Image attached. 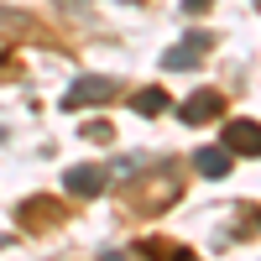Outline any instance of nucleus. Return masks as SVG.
<instances>
[{
  "label": "nucleus",
  "mask_w": 261,
  "mask_h": 261,
  "mask_svg": "<svg viewBox=\"0 0 261 261\" xmlns=\"http://www.w3.org/2000/svg\"><path fill=\"white\" fill-rule=\"evenodd\" d=\"M130 110L136 115H162L167 110V89H141L136 99H130Z\"/></svg>",
  "instance_id": "nucleus-7"
},
{
  "label": "nucleus",
  "mask_w": 261,
  "mask_h": 261,
  "mask_svg": "<svg viewBox=\"0 0 261 261\" xmlns=\"http://www.w3.org/2000/svg\"><path fill=\"white\" fill-rule=\"evenodd\" d=\"M225 151L261 157V125H256V120H225Z\"/></svg>",
  "instance_id": "nucleus-5"
},
{
  "label": "nucleus",
  "mask_w": 261,
  "mask_h": 261,
  "mask_svg": "<svg viewBox=\"0 0 261 261\" xmlns=\"http://www.w3.org/2000/svg\"><path fill=\"white\" fill-rule=\"evenodd\" d=\"M105 261H125V256H120V251H110V256H105Z\"/></svg>",
  "instance_id": "nucleus-10"
},
{
  "label": "nucleus",
  "mask_w": 261,
  "mask_h": 261,
  "mask_svg": "<svg viewBox=\"0 0 261 261\" xmlns=\"http://www.w3.org/2000/svg\"><path fill=\"white\" fill-rule=\"evenodd\" d=\"M84 136H89V141H110V125H105V120H89V125H84Z\"/></svg>",
  "instance_id": "nucleus-8"
},
{
  "label": "nucleus",
  "mask_w": 261,
  "mask_h": 261,
  "mask_svg": "<svg viewBox=\"0 0 261 261\" xmlns=\"http://www.w3.org/2000/svg\"><path fill=\"white\" fill-rule=\"evenodd\" d=\"M193 167H199L204 178H225V172H230V151L225 146H204L199 157H193Z\"/></svg>",
  "instance_id": "nucleus-6"
},
{
  "label": "nucleus",
  "mask_w": 261,
  "mask_h": 261,
  "mask_svg": "<svg viewBox=\"0 0 261 261\" xmlns=\"http://www.w3.org/2000/svg\"><path fill=\"white\" fill-rule=\"evenodd\" d=\"M256 11H261V0H256Z\"/></svg>",
  "instance_id": "nucleus-12"
},
{
  "label": "nucleus",
  "mask_w": 261,
  "mask_h": 261,
  "mask_svg": "<svg viewBox=\"0 0 261 261\" xmlns=\"http://www.w3.org/2000/svg\"><path fill=\"white\" fill-rule=\"evenodd\" d=\"M120 84L110 73H84L68 84V94H63V110H79V105H105V99H115Z\"/></svg>",
  "instance_id": "nucleus-1"
},
{
  "label": "nucleus",
  "mask_w": 261,
  "mask_h": 261,
  "mask_svg": "<svg viewBox=\"0 0 261 261\" xmlns=\"http://www.w3.org/2000/svg\"><path fill=\"white\" fill-rule=\"evenodd\" d=\"M105 183H110L105 167H68V172H63V188H68L73 199H99Z\"/></svg>",
  "instance_id": "nucleus-3"
},
{
  "label": "nucleus",
  "mask_w": 261,
  "mask_h": 261,
  "mask_svg": "<svg viewBox=\"0 0 261 261\" xmlns=\"http://www.w3.org/2000/svg\"><path fill=\"white\" fill-rule=\"evenodd\" d=\"M183 11L193 16V11H209V0H183Z\"/></svg>",
  "instance_id": "nucleus-9"
},
{
  "label": "nucleus",
  "mask_w": 261,
  "mask_h": 261,
  "mask_svg": "<svg viewBox=\"0 0 261 261\" xmlns=\"http://www.w3.org/2000/svg\"><path fill=\"white\" fill-rule=\"evenodd\" d=\"M204 53H209V32H188L178 47H167L162 68H167V73H183V68H193V63H199Z\"/></svg>",
  "instance_id": "nucleus-2"
},
{
  "label": "nucleus",
  "mask_w": 261,
  "mask_h": 261,
  "mask_svg": "<svg viewBox=\"0 0 261 261\" xmlns=\"http://www.w3.org/2000/svg\"><path fill=\"white\" fill-rule=\"evenodd\" d=\"M220 110H225V99L214 94V89H199V94H188L183 99V125H209V120H220Z\"/></svg>",
  "instance_id": "nucleus-4"
},
{
  "label": "nucleus",
  "mask_w": 261,
  "mask_h": 261,
  "mask_svg": "<svg viewBox=\"0 0 261 261\" xmlns=\"http://www.w3.org/2000/svg\"><path fill=\"white\" fill-rule=\"evenodd\" d=\"M63 6H79V0H63ZM84 6H89V0H84Z\"/></svg>",
  "instance_id": "nucleus-11"
}]
</instances>
